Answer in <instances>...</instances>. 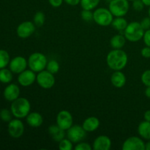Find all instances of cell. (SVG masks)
<instances>
[{"instance_id": "1", "label": "cell", "mask_w": 150, "mask_h": 150, "mask_svg": "<svg viewBox=\"0 0 150 150\" xmlns=\"http://www.w3.org/2000/svg\"><path fill=\"white\" fill-rule=\"evenodd\" d=\"M128 62V57L125 51L122 49H113L106 57V62L111 70H122L126 67Z\"/></svg>"}, {"instance_id": "2", "label": "cell", "mask_w": 150, "mask_h": 150, "mask_svg": "<svg viewBox=\"0 0 150 150\" xmlns=\"http://www.w3.org/2000/svg\"><path fill=\"white\" fill-rule=\"evenodd\" d=\"M10 110L13 117L18 119H23L30 113L31 104L29 100L25 98H18L13 101L10 105Z\"/></svg>"}, {"instance_id": "3", "label": "cell", "mask_w": 150, "mask_h": 150, "mask_svg": "<svg viewBox=\"0 0 150 150\" xmlns=\"http://www.w3.org/2000/svg\"><path fill=\"white\" fill-rule=\"evenodd\" d=\"M144 31L140 22L133 21L127 24L124 31V35L126 40L130 42H136L143 38Z\"/></svg>"}, {"instance_id": "4", "label": "cell", "mask_w": 150, "mask_h": 150, "mask_svg": "<svg viewBox=\"0 0 150 150\" xmlns=\"http://www.w3.org/2000/svg\"><path fill=\"white\" fill-rule=\"evenodd\" d=\"M28 67L35 73H39L46 68L48 59L45 54L40 52H35L28 58Z\"/></svg>"}, {"instance_id": "5", "label": "cell", "mask_w": 150, "mask_h": 150, "mask_svg": "<svg viewBox=\"0 0 150 150\" xmlns=\"http://www.w3.org/2000/svg\"><path fill=\"white\" fill-rule=\"evenodd\" d=\"M114 16L109 9L99 7L93 12V21L101 26H108L111 24Z\"/></svg>"}, {"instance_id": "6", "label": "cell", "mask_w": 150, "mask_h": 150, "mask_svg": "<svg viewBox=\"0 0 150 150\" xmlns=\"http://www.w3.org/2000/svg\"><path fill=\"white\" fill-rule=\"evenodd\" d=\"M108 9L115 17H124L129 11L128 0H112L109 1Z\"/></svg>"}, {"instance_id": "7", "label": "cell", "mask_w": 150, "mask_h": 150, "mask_svg": "<svg viewBox=\"0 0 150 150\" xmlns=\"http://www.w3.org/2000/svg\"><path fill=\"white\" fill-rule=\"evenodd\" d=\"M36 81L42 89H51L55 84V77L54 74L48 72L47 70H43L37 74Z\"/></svg>"}, {"instance_id": "8", "label": "cell", "mask_w": 150, "mask_h": 150, "mask_svg": "<svg viewBox=\"0 0 150 150\" xmlns=\"http://www.w3.org/2000/svg\"><path fill=\"white\" fill-rule=\"evenodd\" d=\"M87 132L83 129L81 125H73L67 130V137L73 143L78 144L82 142L85 139Z\"/></svg>"}, {"instance_id": "9", "label": "cell", "mask_w": 150, "mask_h": 150, "mask_svg": "<svg viewBox=\"0 0 150 150\" xmlns=\"http://www.w3.org/2000/svg\"><path fill=\"white\" fill-rule=\"evenodd\" d=\"M122 149L123 150H146V144L142 138L130 136L123 142Z\"/></svg>"}, {"instance_id": "10", "label": "cell", "mask_w": 150, "mask_h": 150, "mask_svg": "<svg viewBox=\"0 0 150 150\" xmlns=\"http://www.w3.org/2000/svg\"><path fill=\"white\" fill-rule=\"evenodd\" d=\"M8 133L13 139H18L24 133V125L21 119H14L8 123Z\"/></svg>"}, {"instance_id": "11", "label": "cell", "mask_w": 150, "mask_h": 150, "mask_svg": "<svg viewBox=\"0 0 150 150\" xmlns=\"http://www.w3.org/2000/svg\"><path fill=\"white\" fill-rule=\"evenodd\" d=\"M57 125L63 130H67L73 125V118L71 113L67 110H62L57 116Z\"/></svg>"}, {"instance_id": "12", "label": "cell", "mask_w": 150, "mask_h": 150, "mask_svg": "<svg viewBox=\"0 0 150 150\" xmlns=\"http://www.w3.org/2000/svg\"><path fill=\"white\" fill-rule=\"evenodd\" d=\"M35 26H36L34 22L26 21L21 23L18 26L16 29V33L20 38L26 39L33 35L34 32H35Z\"/></svg>"}, {"instance_id": "13", "label": "cell", "mask_w": 150, "mask_h": 150, "mask_svg": "<svg viewBox=\"0 0 150 150\" xmlns=\"http://www.w3.org/2000/svg\"><path fill=\"white\" fill-rule=\"evenodd\" d=\"M28 66V61L21 56H18L10 60L9 69L15 74H19L24 71Z\"/></svg>"}, {"instance_id": "14", "label": "cell", "mask_w": 150, "mask_h": 150, "mask_svg": "<svg viewBox=\"0 0 150 150\" xmlns=\"http://www.w3.org/2000/svg\"><path fill=\"white\" fill-rule=\"evenodd\" d=\"M37 75L35 72L31 69H26L24 71L19 73L18 76V81L21 86L23 87H27L31 86L36 81Z\"/></svg>"}, {"instance_id": "15", "label": "cell", "mask_w": 150, "mask_h": 150, "mask_svg": "<svg viewBox=\"0 0 150 150\" xmlns=\"http://www.w3.org/2000/svg\"><path fill=\"white\" fill-rule=\"evenodd\" d=\"M3 95L6 100L13 102L20 96V88L16 83H9L4 88Z\"/></svg>"}, {"instance_id": "16", "label": "cell", "mask_w": 150, "mask_h": 150, "mask_svg": "<svg viewBox=\"0 0 150 150\" xmlns=\"http://www.w3.org/2000/svg\"><path fill=\"white\" fill-rule=\"evenodd\" d=\"M111 147V140L108 136L101 135L95 139L92 148L95 150H109Z\"/></svg>"}, {"instance_id": "17", "label": "cell", "mask_w": 150, "mask_h": 150, "mask_svg": "<svg viewBox=\"0 0 150 150\" xmlns=\"http://www.w3.org/2000/svg\"><path fill=\"white\" fill-rule=\"evenodd\" d=\"M48 133L54 142H59L65 136V130L59 127L58 125H53L48 127Z\"/></svg>"}, {"instance_id": "18", "label": "cell", "mask_w": 150, "mask_h": 150, "mask_svg": "<svg viewBox=\"0 0 150 150\" xmlns=\"http://www.w3.org/2000/svg\"><path fill=\"white\" fill-rule=\"evenodd\" d=\"M111 82L116 88H122L126 83V76L121 70H116L111 76Z\"/></svg>"}, {"instance_id": "19", "label": "cell", "mask_w": 150, "mask_h": 150, "mask_svg": "<svg viewBox=\"0 0 150 150\" xmlns=\"http://www.w3.org/2000/svg\"><path fill=\"white\" fill-rule=\"evenodd\" d=\"M26 123L32 127H39L43 123V117L38 112H30L26 117Z\"/></svg>"}, {"instance_id": "20", "label": "cell", "mask_w": 150, "mask_h": 150, "mask_svg": "<svg viewBox=\"0 0 150 150\" xmlns=\"http://www.w3.org/2000/svg\"><path fill=\"white\" fill-rule=\"evenodd\" d=\"M100 120L96 117H89L83 121L82 127L86 132H93L100 127Z\"/></svg>"}, {"instance_id": "21", "label": "cell", "mask_w": 150, "mask_h": 150, "mask_svg": "<svg viewBox=\"0 0 150 150\" xmlns=\"http://www.w3.org/2000/svg\"><path fill=\"white\" fill-rule=\"evenodd\" d=\"M138 133L144 140H150V122L142 121L138 126Z\"/></svg>"}, {"instance_id": "22", "label": "cell", "mask_w": 150, "mask_h": 150, "mask_svg": "<svg viewBox=\"0 0 150 150\" xmlns=\"http://www.w3.org/2000/svg\"><path fill=\"white\" fill-rule=\"evenodd\" d=\"M126 42V38L125 35L118 34L111 38L110 40V45L113 49H122L125 46Z\"/></svg>"}, {"instance_id": "23", "label": "cell", "mask_w": 150, "mask_h": 150, "mask_svg": "<svg viewBox=\"0 0 150 150\" xmlns=\"http://www.w3.org/2000/svg\"><path fill=\"white\" fill-rule=\"evenodd\" d=\"M127 24H128V23L124 17H116L115 18L113 19L111 25L115 30L122 32H124L125 29L127 27Z\"/></svg>"}, {"instance_id": "24", "label": "cell", "mask_w": 150, "mask_h": 150, "mask_svg": "<svg viewBox=\"0 0 150 150\" xmlns=\"http://www.w3.org/2000/svg\"><path fill=\"white\" fill-rule=\"evenodd\" d=\"M13 72L10 69H0V82L2 83H10L13 80Z\"/></svg>"}, {"instance_id": "25", "label": "cell", "mask_w": 150, "mask_h": 150, "mask_svg": "<svg viewBox=\"0 0 150 150\" xmlns=\"http://www.w3.org/2000/svg\"><path fill=\"white\" fill-rule=\"evenodd\" d=\"M100 0H81L80 4L83 10H92L96 8Z\"/></svg>"}, {"instance_id": "26", "label": "cell", "mask_w": 150, "mask_h": 150, "mask_svg": "<svg viewBox=\"0 0 150 150\" xmlns=\"http://www.w3.org/2000/svg\"><path fill=\"white\" fill-rule=\"evenodd\" d=\"M10 62V57L7 51L0 49V69L5 68Z\"/></svg>"}, {"instance_id": "27", "label": "cell", "mask_w": 150, "mask_h": 150, "mask_svg": "<svg viewBox=\"0 0 150 150\" xmlns=\"http://www.w3.org/2000/svg\"><path fill=\"white\" fill-rule=\"evenodd\" d=\"M45 21V16L43 12L38 11L35 14L33 17V22L35 26L38 27H41L44 25Z\"/></svg>"}, {"instance_id": "28", "label": "cell", "mask_w": 150, "mask_h": 150, "mask_svg": "<svg viewBox=\"0 0 150 150\" xmlns=\"http://www.w3.org/2000/svg\"><path fill=\"white\" fill-rule=\"evenodd\" d=\"M45 69L52 74H56L59 70V64L57 60L51 59L48 61Z\"/></svg>"}, {"instance_id": "29", "label": "cell", "mask_w": 150, "mask_h": 150, "mask_svg": "<svg viewBox=\"0 0 150 150\" xmlns=\"http://www.w3.org/2000/svg\"><path fill=\"white\" fill-rule=\"evenodd\" d=\"M13 113L11 110L7 109V108H3L0 111V119L2 120L4 122L9 123L13 120Z\"/></svg>"}, {"instance_id": "30", "label": "cell", "mask_w": 150, "mask_h": 150, "mask_svg": "<svg viewBox=\"0 0 150 150\" xmlns=\"http://www.w3.org/2000/svg\"><path fill=\"white\" fill-rule=\"evenodd\" d=\"M73 142L69 139H63L59 142V149L60 150H72L73 149Z\"/></svg>"}, {"instance_id": "31", "label": "cell", "mask_w": 150, "mask_h": 150, "mask_svg": "<svg viewBox=\"0 0 150 150\" xmlns=\"http://www.w3.org/2000/svg\"><path fill=\"white\" fill-rule=\"evenodd\" d=\"M82 19L86 22H90L93 20V12L89 10H83L81 13Z\"/></svg>"}, {"instance_id": "32", "label": "cell", "mask_w": 150, "mask_h": 150, "mask_svg": "<svg viewBox=\"0 0 150 150\" xmlns=\"http://www.w3.org/2000/svg\"><path fill=\"white\" fill-rule=\"evenodd\" d=\"M141 80L144 85L150 86V70H146L144 72L141 76Z\"/></svg>"}, {"instance_id": "33", "label": "cell", "mask_w": 150, "mask_h": 150, "mask_svg": "<svg viewBox=\"0 0 150 150\" xmlns=\"http://www.w3.org/2000/svg\"><path fill=\"white\" fill-rule=\"evenodd\" d=\"M74 149L76 150H92L93 148L89 143L81 142L76 144Z\"/></svg>"}, {"instance_id": "34", "label": "cell", "mask_w": 150, "mask_h": 150, "mask_svg": "<svg viewBox=\"0 0 150 150\" xmlns=\"http://www.w3.org/2000/svg\"><path fill=\"white\" fill-rule=\"evenodd\" d=\"M144 6L145 5L142 0H134V1H133V4H132L133 8L137 12L142 11L143 9L144 8Z\"/></svg>"}, {"instance_id": "35", "label": "cell", "mask_w": 150, "mask_h": 150, "mask_svg": "<svg viewBox=\"0 0 150 150\" xmlns=\"http://www.w3.org/2000/svg\"><path fill=\"white\" fill-rule=\"evenodd\" d=\"M140 23L144 30L149 29H150V17L149 16L144 18L141 21Z\"/></svg>"}, {"instance_id": "36", "label": "cell", "mask_w": 150, "mask_h": 150, "mask_svg": "<svg viewBox=\"0 0 150 150\" xmlns=\"http://www.w3.org/2000/svg\"><path fill=\"white\" fill-rule=\"evenodd\" d=\"M142 39H143L145 45L146 46L150 47V29L144 31V36Z\"/></svg>"}, {"instance_id": "37", "label": "cell", "mask_w": 150, "mask_h": 150, "mask_svg": "<svg viewBox=\"0 0 150 150\" xmlns=\"http://www.w3.org/2000/svg\"><path fill=\"white\" fill-rule=\"evenodd\" d=\"M141 54L144 58L149 59L150 58V47L149 46H145L141 51Z\"/></svg>"}, {"instance_id": "38", "label": "cell", "mask_w": 150, "mask_h": 150, "mask_svg": "<svg viewBox=\"0 0 150 150\" xmlns=\"http://www.w3.org/2000/svg\"><path fill=\"white\" fill-rule=\"evenodd\" d=\"M64 0H48L50 5L54 7H59L62 4Z\"/></svg>"}, {"instance_id": "39", "label": "cell", "mask_w": 150, "mask_h": 150, "mask_svg": "<svg viewBox=\"0 0 150 150\" xmlns=\"http://www.w3.org/2000/svg\"><path fill=\"white\" fill-rule=\"evenodd\" d=\"M64 2L70 6H76L80 4L81 0H64Z\"/></svg>"}, {"instance_id": "40", "label": "cell", "mask_w": 150, "mask_h": 150, "mask_svg": "<svg viewBox=\"0 0 150 150\" xmlns=\"http://www.w3.org/2000/svg\"><path fill=\"white\" fill-rule=\"evenodd\" d=\"M144 119L146 121L150 122V110H147L144 112Z\"/></svg>"}, {"instance_id": "41", "label": "cell", "mask_w": 150, "mask_h": 150, "mask_svg": "<svg viewBox=\"0 0 150 150\" xmlns=\"http://www.w3.org/2000/svg\"><path fill=\"white\" fill-rule=\"evenodd\" d=\"M144 94L146 98L150 99V86H146V89L144 91Z\"/></svg>"}, {"instance_id": "42", "label": "cell", "mask_w": 150, "mask_h": 150, "mask_svg": "<svg viewBox=\"0 0 150 150\" xmlns=\"http://www.w3.org/2000/svg\"><path fill=\"white\" fill-rule=\"evenodd\" d=\"M143 1L144 4L145 6H147V7H149L150 6V0H142Z\"/></svg>"}, {"instance_id": "43", "label": "cell", "mask_w": 150, "mask_h": 150, "mask_svg": "<svg viewBox=\"0 0 150 150\" xmlns=\"http://www.w3.org/2000/svg\"><path fill=\"white\" fill-rule=\"evenodd\" d=\"M146 150H150V140L146 144Z\"/></svg>"}, {"instance_id": "44", "label": "cell", "mask_w": 150, "mask_h": 150, "mask_svg": "<svg viewBox=\"0 0 150 150\" xmlns=\"http://www.w3.org/2000/svg\"><path fill=\"white\" fill-rule=\"evenodd\" d=\"M148 15H149V16L150 17V6L149 7V10H148Z\"/></svg>"}, {"instance_id": "45", "label": "cell", "mask_w": 150, "mask_h": 150, "mask_svg": "<svg viewBox=\"0 0 150 150\" xmlns=\"http://www.w3.org/2000/svg\"><path fill=\"white\" fill-rule=\"evenodd\" d=\"M106 1H112V0H106Z\"/></svg>"}, {"instance_id": "46", "label": "cell", "mask_w": 150, "mask_h": 150, "mask_svg": "<svg viewBox=\"0 0 150 150\" xmlns=\"http://www.w3.org/2000/svg\"><path fill=\"white\" fill-rule=\"evenodd\" d=\"M128 1H134V0H128Z\"/></svg>"}]
</instances>
